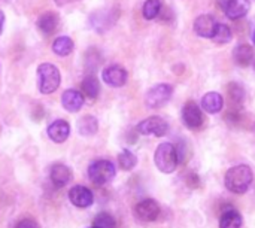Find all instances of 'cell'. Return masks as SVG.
<instances>
[{"label":"cell","instance_id":"6da1fadb","mask_svg":"<svg viewBox=\"0 0 255 228\" xmlns=\"http://www.w3.org/2000/svg\"><path fill=\"white\" fill-rule=\"evenodd\" d=\"M253 181H254L253 170L247 164H239L232 167L226 173V179H224L227 190L235 194H245L250 190Z\"/></svg>","mask_w":255,"mask_h":228},{"label":"cell","instance_id":"7a4b0ae2","mask_svg":"<svg viewBox=\"0 0 255 228\" xmlns=\"http://www.w3.org/2000/svg\"><path fill=\"white\" fill-rule=\"evenodd\" d=\"M61 84L60 70L51 63H42L37 67V88L42 94H52Z\"/></svg>","mask_w":255,"mask_h":228},{"label":"cell","instance_id":"3957f363","mask_svg":"<svg viewBox=\"0 0 255 228\" xmlns=\"http://www.w3.org/2000/svg\"><path fill=\"white\" fill-rule=\"evenodd\" d=\"M178 161H179L178 151L172 143L164 142V143L157 146L155 154H154V163L161 173L169 175V173L175 172Z\"/></svg>","mask_w":255,"mask_h":228},{"label":"cell","instance_id":"277c9868","mask_svg":"<svg viewBox=\"0 0 255 228\" xmlns=\"http://www.w3.org/2000/svg\"><path fill=\"white\" fill-rule=\"evenodd\" d=\"M115 166L108 160H97L88 167V178L96 185H106L115 178Z\"/></svg>","mask_w":255,"mask_h":228},{"label":"cell","instance_id":"5b68a950","mask_svg":"<svg viewBox=\"0 0 255 228\" xmlns=\"http://www.w3.org/2000/svg\"><path fill=\"white\" fill-rule=\"evenodd\" d=\"M172 94H173V87L172 85H169V84H158V85H154L146 93L145 102H146L148 108L158 109V108H163L164 105H167V102L170 100Z\"/></svg>","mask_w":255,"mask_h":228},{"label":"cell","instance_id":"8992f818","mask_svg":"<svg viewBox=\"0 0 255 228\" xmlns=\"http://www.w3.org/2000/svg\"><path fill=\"white\" fill-rule=\"evenodd\" d=\"M137 131L145 136H166L169 131V124L161 116H149L137 124Z\"/></svg>","mask_w":255,"mask_h":228},{"label":"cell","instance_id":"52a82bcc","mask_svg":"<svg viewBox=\"0 0 255 228\" xmlns=\"http://www.w3.org/2000/svg\"><path fill=\"white\" fill-rule=\"evenodd\" d=\"M160 205L152 199H145L134 206V217L143 223H152L160 217Z\"/></svg>","mask_w":255,"mask_h":228},{"label":"cell","instance_id":"ba28073f","mask_svg":"<svg viewBox=\"0 0 255 228\" xmlns=\"http://www.w3.org/2000/svg\"><path fill=\"white\" fill-rule=\"evenodd\" d=\"M220 4L230 19H239L245 16L251 7L250 0H220Z\"/></svg>","mask_w":255,"mask_h":228},{"label":"cell","instance_id":"9c48e42d","mask_svg":"<svg viewBox=\"0 0 255 228\" xmlns=\"http://www.w3.org/2000/svg\"><path fill=\"white\" fill-rule=\"evenodd\" d=\"M182 121L191 130L200 128L202 124H203V112H202V109L194 102H188L182 108Z\"/></svg>","mask_w":255,"mask_h":228},{"label":"cell","instance_id":"30bf717a","mask_svg":"<svg viewBox=\"0 0 255 228\" xmlns=\"http://www.w3.org/2000/svg\"><path fill=\"white\" fill-rule=\"evenodd\" d=\"M69 200L73 206H76L79 209H87L93 205L94 196H93L91 190H88L87 187L76 185L69 191Z\"/></svg>","mask_w":255,"mask_h":228},{"label":"cell","instance_id":"8fae6325","mask_svg":"<svg viewBox=\"0 0 255 228\" xmlns=\"http://www.w3.org/2000/svg\"><path fill=\"white\" fill-rule=\"evenodd\" d=\"M102 78L111 87H123L127 82V70L118 64H112L103 70Z\"/></svg>","mask_w":255,"mask_h":228},{"label":"cell","instance_id":"7c38bea8","mask_svg":"<svg viewBox=\"0 0 255 228\" xmlns=\"http://www.w3.org/2000/svg\"><path fill=\"white\" fill-rule=\"evenodd\" d=\"M48 136L55 143H63L70 136V125L64 119H57L49 124L48 127Z\"/></svg>","mask_w":255,"mask_h":228},{"label":"cell","instance_id":"4fadbf2b","mask_svg":"<svg viewBox=\"0 0 255 228\" xmlns=\"http://www.w3.org/2000/svg\"><path fill=\"white\" fill-rule=\"evenodd\" d=\"M215 27H217V21L211 15H200L194 21V31L200 37H211L212 39Z\"/></svg>","mask_w":255,"mask_h":228},{"label":"cell","instance_id":"5bb4252c","mask_svg":"<svg viewBox=\"0 0 255 228\" xmlns=\"http://www.w3.org/2000/svg\"><path fill=\"white\" fill-rule=\"evenodd\" d=\"M61 103L66 111L78 112L84 105V96H82V93H79L76 90H67L61 96Z\"/></svg>","mask_w":255,"mask_h":228},{"label":"cell","instance_id":"9a60e30c","mask_svg":"<svg viewBox=\"0 0 255 228\" xmlns=\"http://www.w3.org/2000/svg\"><path fill=\"white\" fill-rule=\"evenodd\" d=\"M49 178H51V182L55 187L61 188V187H64L66 184L70 182V179H72V170L67 166H64V164H54L51 167Z\"/></svg>","mask_w":255,"mask_h":228},{"label":"cell","instance_id":"2e32d148","mask_svg":"<svg viewBox=\"0 0 255 228\" xmlns=\"http://www.w3.org/2000/svg\"><path fill=\"white\" fill-rule=\"evenodd\" d=\"M224 106V100H223V96L212 91V93H208L202 97V109L208 114H218Z\"/></svg>","mask_w":255,"mask_h":228},{"label":"cell","instance_id":"e0dca14e","mask_svg":"<svg viewBox=\"0 0 255 228\" xmlns=\"http://www.w3.org/2000/svg\"><path fill=\"white\" fill-rule=\"evenodd\" d=\"M233 58H235V61L239 66L247 67V66H250L254 61V49L250 45H247V43H241V45H238L235 48Z\"/></svg>","mask_w":255,"mask_h":228},{"label":"cell","instance_id":"ac0fdd59","mask_svg":"<svg viewBox=\"0 0 255 228\" xmlns=\"http://www.w3.org/2000/svg\"><path fill=\"white\" fill-rule=\"evenodd\" d=\"M57 25H58V15L55 12H45L37 19V28L45 34L54 33Z\"/></svg>","mask_w":255,"mask_h":228},{"label":"cell","instance_id":"d6986e66","mask_svg":"<svg viewBox=\"0 0 255 228\" xmlns=\"http://www.w3.org/2000/svg\"><path fill=\"white\" fill-rule=\"evenodd\" d=\"M81 88H82V93L91 100L97 99V96L100 93V84L94 75H87L81 84Z\"/></svg>","mask_w":255,"mask_h":228},{"label":"cell","instance_id":"ffe728a7","mask_svg":"<svg viewBox=\"0 0 255 228\" xmlns=\"http://www.w3.org/2000/svg\"><path fill=\"white\" fill-rule=\"evenodd\" d=\"M242 227V217L238 211L230 209L226 211L220 218V228H241Z\"/></svg>","mask_w":255,"mask_h":228},{"label":"cell","instance_id":"44dd1931","mask_svg":"<svg viewBox=\"0 0 255 228\" xmlns=\"http://www.w3.org/2000/svg\"><path fill=\"white\" fill-rule=\"evenodd\" d=\"M52 51H54V54H57L60 57H66L73 51V40L69 36H60L54 40Z\"/></svg>","mask_w":255,"mask_h":228},{"label":"cell","instance_id":"7402d4cb","mask_svg":"<svg viewBox=\"0 0 255 228\" xmlns=\"http://www.w3.org/2000/svg\"><path fill=\"white\" fill-rule=\"evenodd\" d=\"M97 128H99V124H97V119L94 116H84L82 119H79V124H78V130H79V134L82 136H93L94 133H97Z\"/></svg>","mask_w":255,"mask_h":228},{"label":"cell","instance_id":"603a6c76","mask_svg":"<svg viewBox=\"0 0 255 228\" xmlns=\"http://www.w3.org/2000/svg\"><path fill=\"white\" fill-rule=\"evenodd\" d=\"M212 39L215 43H229L232 40V30L229 28V25L226 24H221V22H217V27H215V31L212 34Z\"/></svg>","mask_w":255,"mask_h":228},{"label":"cell","instance_id":"cb8c5ba5","mask_svg":"<svg viewBox=\"0 0 255 228\" xmlns=\"http://www.w3.org/2000/svg\"><path fill=\"white\" fill-rule=\"evenodd\" d=\"M118 164H120V167H121L123 170L130 172V170H133L134 166L137 164V158H136V155H134L131 151L124 149V151L118 155Z\"/></svg>","mask_w":255,"mask_h":228},{"label":"cell","instance_id":"d4e9b609","mask_svg":"<svg viewBox=\"0 0 255 228\" xmlns=\"http://www.w3.org/2000/svg\"><path fill=\"white\" fill-rule=\"evenodd\" d=\"M161 10V1L160 0H146L143 3V16L145 19H154Z\"/></svg>","mask_w":255,"mask_h":228},{"label":"cell","instance_id":"484cf974","mask_svg":"<svg viewBox=\"0 0 255 228\" xmlns=\"http://www.w3.org/2000/svg\"><path fill=\"white\" fill-rule=\"evenodd\" d=\"M94 227L97 228H115V220L112 215L102 212L94 218Z\"/></svg>","mask_w":255,"mask_h":228},{"label":"cell","instance_id":"4316f807","mask_svg":"<svg viewBox=\"0 0 255 228\" xmlns=\"http://www.w3.org/2000/svg\"><path fill=\"white\" fill-rule=\"evenodd\" d=\"M15 228H39V226L33 220H22L16 224Z\"/></svg>","mask_w":255,"mask_h":228},{"label":"cell","instance_id":"83f0119b","mask_svg":"<svg viewBox=\"0 0 255 228\" xmlns=\"http://www.w3.org/2000/svg\"><path fill=\"white\" fill-rule=\"evenodd\" d=\"M3 25H4V13L3 10H0V34L3 33Z\"/></svg>","mask_w":255,"mask_h":228},{"label":"cell","instance_id":"f1b7e54d","mask_svg":"<svg viewBox=\"0 0 255 228\" xmlns=\"http://www.w3.org/2000/svg\"><path fill=\"white\" fill-rule=\"evenodd\" d=\"M253 42H254V45H255V31H254V34H253Z\"/></svg>","mask_w":255,"mask_h":228},{"label":"cell","instance_id":"f546056e","mask_svg":"<svg viewBox=\"0 0 255 228\" xmlns=\"http://www.w3.org/2000/svg\"><path fill=\"white\" fill-rule=\"evenodd\" d=\"M90 228H97V227H94V226H93V227H90Z\"/></svg>","mask_w":255,"mask_h":228},{"label":"cell","instance_id":"4dcf8cb0","mask_svg":"<svg viewBox=\"0 0 255 228\" xmlns=\"http://www.w3.org/2000/svg\"><path fill=\"white\" fill-rule=\"evenodd\" d=\"M4 1H9V0H4Z\"/></svg>","mask_w":255,"mask_h":228}]
</instances>
